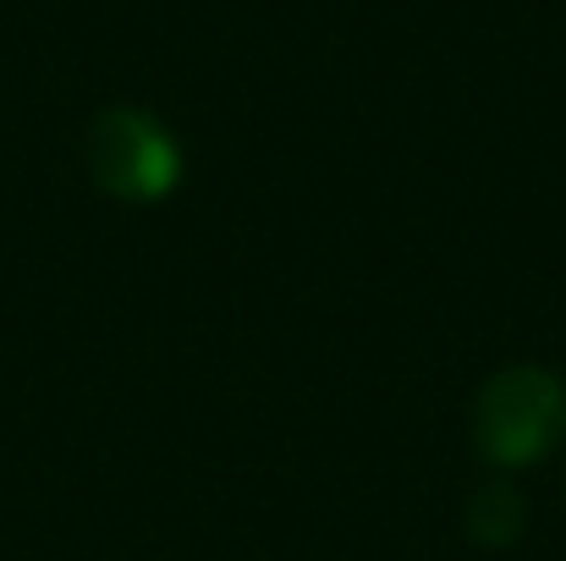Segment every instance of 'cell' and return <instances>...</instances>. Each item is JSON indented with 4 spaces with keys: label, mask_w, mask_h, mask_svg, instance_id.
<instances>
[{
    "label": "cell",
    "mask_w": 566,
    "mask_h": 561,
    "mask_svg": "<svg viewBox=\"0 0 566 561\" xmlns=\"http://www.w3.org/2000/svg\"><path fill=\"white\" fill-rule=\"evenodd\" d=\"M523 518H528V507H523L517 485H506V479H490V485H479L468 496V534L479 546H490V551L512 546L523 534Z\"/></svg>",
    "instance_id": "obj_3"
},
{
    "label": "cell",
    "mask_w": 566,
    "mask_h": 561,
    "mask_svg": "<svg viewBox=\"0 0 566 561\" xmlns=\"http://www.w3.org/2000/svg\"><path fill=\"white\" fill-rule=\"evenodd\" d=\"M566 435V385L539 364L490 374L473 396V446L490 468H528Z\"/></svg>",
    "instance_id": "obj_1"
},
{
    "label": "cell",
    "mask_w": 566,
    "mask_h": 561,
    "mask_svg": "<svg viewBox=\"0 0 566 561\" xmlns=\"http://www.w3.org/2000/svg\"><path fill=\"white\" fill-rule=\"evenodd\" d=\"M83 166L99 193L127 198V204H155L182 183V149L138 105H111L88 122L83 133Z\"/></svg>",
    "instance_id": "obj_2"
}]
</instances>
